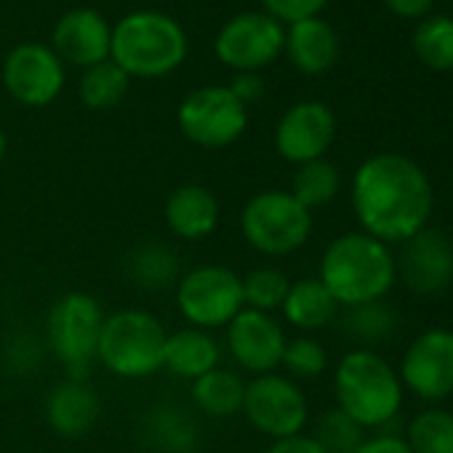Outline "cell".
<instances>
[{"mask_svg": "<svg viewBox=\"0 0 453 453\" xmlns=\"http://www.w3.org/2000/svg\"><path fill=\"white\" fill-rule=\"evenodd\" d=\"M283 43L286 30L278 19L265 12H243L219 30L213 51L224 67L235 73H259L283 54Z\"/></svg>", "mask_w": 453, "mask_h": 453, "instance_id": "cell-11", "label": "cell"}, {"mask_svg": "<svg viewBox=\"0 0 453 453\" xmlns=\"http://www.w3.org/2000/svg\"><path fill=\"white\" fill-rule=\"evenodd\" d=\"M189 397L195 413H203L208 418H233L243 411L246 379L235 368L219 365L192 381Z\"/></svg>", "mask_w": 453, "mask_h": 453, "instance_id": "cell-24", "label": "cell"}, {"mask_svg": "<svg viewBox=\"0 0 453 453\" xmlns=\"http://www.w3.org/2000/svg\"><path fill=\"white\" fill-rule=\"evenodd\" d=\"M312 437L326 448V453H355V448L365 440L363 426L355 424L344 411L328 408L318 421Z\"/></svg>", "mask_w": 453, "mask_h": 453, "instance_id": "cell-33", "label": "cell"}, {"mask_svg": "<svg viewBox=\"0 0 453 453\" xmlns=\"http://www.w3.org/2000/svg\"><path fill=\"white\" fill-rule=\"evenodd\" d=\"M267 453H326V448L312 434L299 432V434H291V437L273 440Z\"/></svg>", "mask_w": 453, "mask_h": 453, "instance_id": "cell-37", "label": "cell"}, {"mask_svg": "<svg viewBox=\"0 0 453 453\" xmlns=\"http://www.w3.org/2000/svg\"><path fill=\"white\" fill-rule=\"evenodd\" d=\"M241 235L262 257H291L312 238V211L288 189H262L241 211Z\"/></svg>", "mask_w": 453, "mask_h": 453, "instance_id": "cell-6", "label": "cell"}, {"mask_svg": "<svg viewBox=\"0 0 453 453\" xmlns=\"http://www.w3.org/2000/svg\"><path fill=\"white\" fill-rule=\"evenodd\" d=\"M411 453H453V413L445 408L418 411L405 429Z\"/></svg>", "mask_w": 453, "mask_h": 453, "instance_id": "cell-29", "label": "cell"}, {"mask_svg": "<svg viewBox=\"0 0 453 453\" xmlns=\"http://www.w3.org/2000/svg\"><path fill=\"white\" fill-rule=\"evenodd\" d=\"M4 86L25 107H49L65 88V62L43 43H22L4 62Z\"/></svg>", "mask_w": 453, "mask_h": 453, "instance_id": "cell-14", "label": "cell"}, {"mask_svg": "<svg viewBox=\"0 0 453 453\" xmlns=\"http://www.w3.org/2000/svg\"><path fill=\"white\" fill-rule=\"evenodd\" d=\"M339 189H342L339 168L331 160L320 157V160H310V163L296 165V173H294V181H291L288 192L307 211H315V208H323V205L334 203Z\"/></svg>", "mask_w": 453, "mask_h": 453, "instance_id": "cell-26", "label": "cell"}, {"mask_svg": "<svg viewBox=\"0 0 453 453\" xmlns=\"http://www.w3.org/2000/svg\"><path fill=\"white\" fill-rule=\"evenodd\" d=\"M291 288V278L273 265L254 267L249 275H243V302L246 310L257 312H278L286 302V294Z\"/></svg>", "mask_w": 453, "mask_h": 453, "instance_id": "cell-31", "label": "cell"}, {"mask_svg": "<svg viewBox=\"0 0 453 453\" xmlns=\"http://www.w3.org/2000/svg\"><path fill=\"white\" fill-rule=\"evenodd\" d=\"M403 389H411L426 403L453 395V331L429 328L418 334L397 368Z\"/></svg>", "mask_w": 453, "mask_h": 453, "instance_id": "cell-13", "label": "cell"}, {"mask_svg": "<svg viewBox=\"0 0 453 453\" xmlns=\"http://www.w3.org/2000/svg\"><path fill=\"white\" fill-rule=\"evenodd\" d=\"M349 197L360 233L387 246L405 243L429 226L434 208L429 176L400 152H379L363 160L352 176Z\"/></svg>", "mask_w": 453, "mask_h": 453, "instance_id": "cell-1", "label": "cell"}, {"mask_svg": "<svg viewBox=\"0 0 453 453\" xmlns=\"http://www.w3.org/2000/svg\"><path fill=\"white\" fill-rule=\"evenodd\" d=\"M280 368H286V376L294 381H310L328 371V352L312 334H299L288 339Z\"/></svg>", "mask_w": 453, "mask_h": 453, "instance_id": "cell-32", "label": "cell"}, {"mask_svg": "<svg viewBox=\"0 0 453 453\" xmlns=\"http://www.w3.org/2000/svg\"><path fill=\"white\" fill-rule=\"evenodd\" d=\"M384 6L400 19H424L429 17L434 0H384Z\"/></svg>", "mask_w": 453, "mask_h": 453, "instance_id": "cell-38", "label": "cell"}, {"mask_svg": "<svg viewBox=\"0 0 453 453\" xmlns=\"http://www.w3.org/2000/svg\"><path fill=\"white\" fill-rule=\"evenodd\" d=\"M355 453H411V448H408L405 437H400L395 432H379L373 437H365L355 448Z\"/></svg>", "mask_w": 453, "mask_h": 453, "instance_id": "cell-36", "label": "cell"}, {"mask_svg": "<svg viewBox=\"0 0 453 453\" xmlns=\"http://www.w3.org/2000/svg\"><path fill=\"white\" fill-rule=\"evenodd\" d=\"M221 355H224V347L211 331L184 326V328L168 334V339H165L163 371L192 384L195 379L219 368Z\"/></svg>", "mask_w": 453, "mask_h": 453, "instance_id": "cell-21", "label": "cell"}, {"mask_svg": "<svg viewBox=\"0 0 453 453\" xmlns=\"http://www.w3.org/2000/svg\"><path fill=\"white\" fill-rule=\"evenodd\" d=\"M288 334L270 312L243 310L224 328V352L241 373L265 376L280 368Z\"/></svg>", "mask_w": 453, "mask_h": 453, "instance_id": "cell-12", "label": "cell"}, {"mask_svg": "<svg viewBox=\"0 0 453 453\" xmlns=\"http://www.w3.org/2000/svg\"><path fill=\"white\" fill-rule=\"evenodd\" d=\"M336 139V118L323 102H296L275 126V150L283 160L302 165L326 157Z\"/></svg>", "mask_w": 453, "mask_h": 453, "instance_id": "cell-15", "label": "cell"}, {"mask_svg": "<svg viewBox=\"0 0 453 453\" xmlns=\"http://www.w3.org/2000/svg\"><path fill=\"white\" fill-rule=\"evenodd\" d=\"M342 328L349 339L360 342L363 347L371 349V344H379L389 339L397 328V315L395 310L381 299V302H368L360 307H349L342 318Z\"/></svg>", "mask_w": 453, "mask_h": 453, "instance_id": "cell-30", "label": "cell"}, {"mask_svg": "<svg viewBox=\"0 0 453 453\" xmlns=\"http://www.w3.org/2000/svg\"><path fill=\"white\" fill-rule=\"evenodd\" d=\"M168 331L157 315L128 307L104 315L96 363L118 379H150L163 371Z\"/></svg>", "mask_w": 453, "mask_h": 453, "instance_id": "cell-5", "label": "cell"}, {"mask_svg": "<svg viewBox=\"0 0 453 453\" xmlns=\"http://www.w3.org/2000/svg\"><path fill=\"white\" fill-rule=\"evenodd\" d=\"M163 219L173 238L187 241V243H200L216 233L219 219H221V205L208 187L181 184L165 197Z\"/></svg>", "mask_w": 453, "mask_h": 453, "instance_id": "cell-19", "label": "cell"}, {"mask_svg": "<svg viewBox=\"0 0 453 453\" xmlns=\"http://www.w3.org/2000/svg\"><path fill=\"white\" fill-rule=\"evenodd\" d=\"M400 246V257L395 259L397 275L413 294L432 296L453 283V241L448 233L424 226Z\"/></svg>", "mask_w": 453, "mask_h": 453, "instance_id": "cell-16", "label": "cell"}, {"mask_svg": "<svg viewBox=\"0 0 453 453\" xmlns=\"http://www.w3.org/2000/svg\"><path fill=\"white\" fill-rule=\"evenodd\" d=\"M187 35L163 12H134L112 27L110 59L128 78H163L181 67Z\"/></svg>", "mask_w": 453, "mask_h": 453, "instance_id": "cell-4", "label": "cell"}, {"mask_svg": "<svg viewBox=\"0 0 453 453\" xmlns=\"http://www.w3.org/2000/svg\"><path fill=\"white\" fill-rule=\"evenodd\" d=\"M112 27L94 9H73L54 27V54L75 67H94L110 59Z\"/></svg>", "mask_w": 453, "mask_h": 453, "instance_id": "cell-17", "label": "cell"}, {"mask_svg": "<svg viewBox=\"0 0 453 453\" xmlns=\"http://www.w3.org/2000/svg\"><path fill=\"white\" fill-rule=\"evenodd\" d=\"M126 275H128L131 286H136L142 291L155 294V291L173 288L181 275L179 257L165 243H155V241L136 243L131 249V254L126 257Z\"/></svg>", "mask_w": 453, "mask_h": 453, "instance_id": "cell-25", "label": "cell"}, {"mask_svg": "<svg viewBox=\"0 0 453 453\" xmlns=\"http://www.w3.org/2000/svg\"><path fill=\"white\" fill-rule=\"evenodd\" d=\"M4 157H6V134L0 128V163H4Z\"/></svg>", "mask_w": 453, "mask_h": 453, "instance_id": "cell-39", "label": "cell"}, {"mask_svg": "<svg viewBox=\"0 0 453 453\" xmlns=\"http://www.w3.org/2000/svg\"><path fill=\"white\" fill-rule=\"evenodd\" d=\"M280 312L291 328L302 334H315L339 318V304L320 283V278H302V280H291Z\"/></svg>", "mask_w": 453, "mask_h": 453, "instance_id": "cell-23", "label": "cell"}, {"mask_svg": "<svg viewBox=\"0 0 453 453\" xmlns=\"http://www.w3.org/2000/svg\"><path fill=\"white\" fill-rule=\"evenodd\" d=\"M418 62L434 73L453 70V17H424L411 38Z\"/></svg>", "mask_w": 453, "mask_h": 453, "instance_id": "cell-28", "label": "cell"}, {"mask_svg": "<svg viewBox=\"0 0 453 453\" xmlns=\"http://www.w3.org/2000/svg\"><path fill=\"white\" fill-rule=\"evenodd\" d=\"M104 323L102 302L86 291H70L54 302L46 318V342L70 379H88L96 363Z\"/></svg>", "mask_w": 453, "mask_h": 453, "instance_id": "cell-7", "label": "cell"}, {"mask_svg": "<svg viewBox=\"0 0 453 453\" xmlns=\"http://www.w3.org/2000/svg\"><path fill=\"white\" fill-rule=\"evenodd\" d=\"M173 299L187 326L213 334L246 310L243 275L224 265H197L179 275Z\"/></svg>", "mask_w": 453, "mask_h": 453, "instance_id": "cell-8", "label": "cell"}, {"mask_svg": "<svg viewBox=\"0 0 453 453\" xmlns=\"http://www.w3.org/2000/svg\"><path fill=\"white\" fill-rule=\"evenodd\" d=\"M139 434L155 453H192L200 442V424L187 405L163 400L144 411Z\"/></svg>", "mask_w": 453, "mask_h": 453, "instance_id": "cell-20", "label": "cell"}, {"mask_svg": "<svg viewBox=\"0 0 453 453\" xmlns=\"http://www.w3.org/2000/svg\"><path fill=\"white\" fill-rule=\"evenodd\" d=\"M331 0H262L265 14H270L273 19H278L280 25H294L302 19H312L318 17Z\"/></svg>", "mask_w": 453, "mask_h": 453, "instance_id": "cell-34", "label": "cell"}, {"mask_svg": "<svg viewBox=\"0 0 453 453\" xmlns=\"http://www.w3.org/2000/svg\"><path fill=\"white\" fill-rule=\"evenodd\" d=\"M226 88H230L233 96L238 102H243L246 107L259 102L262 94H265V83H262L259 73H235V78L230 81V86H226Z\"/></svg>", "mask_w": 453, "mask_h": 453, "instance_id": "cell-35", "label": "cell"}, {"mask_svg": "<svg viewBox=\"0 0 453 453\" xmlns=\"http://www.w3.org/2000/svg\"><path fill=\"white\" fill-rule=\"evenodd\" d=\"M241 413L259 434L280 440L304 432L310 421V400L299 381L280 371H273L246 381Z\"/></svg>", "mask_w": 453, "mask_h": 453, "instance_id": "cell-10", "label": "cell"}, {"mask_svg": "<svg viewBox=\"0 0 453 453\" xmlns=\"http://www.w3.org/2000/svg\"><path fill=\"white\" fill-rule=\"evenodd\" d=\"M397 368L376 349L355 347L334 368V400L363 429H384L403 405Z\"/></svg>", "mask_w": 453, "mask_h": 453, "instance_id": "cell-3", "label": "cell"}, {"mask_svg": "<svg viewBox=\"0 0 453 453\" xmlns=\"http://www.w3.org/2000/svg\"><path fill=\"white\" fill-rule=\"evenodd\" d=\"M43 416L54 434L78 440L96 426L102 416V397L88 384V379L65 376L49 389L43 400Z\"/></svg>", "mask_w": 453, "mask_h": 453, "instance_id": "cell-18", "label": "cell"}, {"mask_svg": "<svg viewBox=\"0 0 453 453\" xmlns=\"http://www.w3.org/2000/svg\"><path fill=\"white\" fill-rule=\"evenodd\" d=\"M339 49L342 46H339L336 30L320 17L294 22L286 30L283 51L288 54L291 65L304 75L328 73L339 59Z\"/></svg>", "mask_w": 453, "mask_h": 453, "instance_id": "cell-22", "label": "cell"}, {"mask_svg": "<svg viewBox=\"0 0 453 453\" xmlns=\"http://www.w3.org/2000/svg\"><path fill=\"white\" fill-rule=\"evenodd\" d=\"M318 278L336 304L349 310L381 302L395 288L397 265L387 243L357 230L344 233L326 246Z\"/></svg>", "mask_w": 453, "mask_h": 453, "instance_id": "cell-2", "label": "cell"}, {"mask_svg": "<svg viewBox=\"0 0 453 453\" xmlns=\"http://www.w3.org/2000/svg\"><path fill=\"white\" fill-rule=\"evenodd\" d=\"M131 88V78L112 62H99L83 70L78 83V96L88 110H112L118 107Z\"/></svg>", "mask_w": 453, "mask_h": 453, "instance_id": "cell-27", "label": "cell"}, {"mask_svg": "<svg viewBox=\"0 0 453 453\" xmlns=\"http://www.w3.org/2000/svg\"><path fill=\"white\" fill-rule=\"evenodd\" d=\"M176 123L181 136L195 147L224 150L246 134L249 107L226 86H200L181 99Z\"/></svg>", "mask_w": 453, "mask_h": 453, "instance_id": "cell-9", "label": "cell"}]
</instances>
